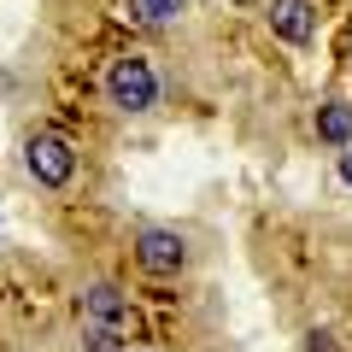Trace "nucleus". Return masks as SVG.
<instances>
[{
    "instance_id": "nucleus-3",
    "label": "nucleus",
    "mask_w": 352,
    "mask_h": 352,
    "mask_svg": "<svg viewBox=\"0 0 352 352\" xmlns=\"http://www.w3.org/2000/svg\"><path fill=\"white\" fill-rule=\"evenodd\" d=\"M24 170L30 182H41V188H65L76 176V147L65 135H53V129H36V135L24 141Z\"/></svg>"
},
{
    "instance_id": "nucleus-2",
    "label": "nucleus",
    "mask_w": 352,
    "mask_h": 352,
    "mask_svg": "<svg viewBox=\"0 0 352 352\" xmlns=\"http://www.w3.org/2000/svg\"><path fill=\"white\" fill-rule=\"evenodd\" d=\"M135 264L153 282H176L188 270V235H182V229H164V223L135 229Z\"/></svg>"
},
{
    "instance_id": "nucleus-8",
    "label": "nucleus",
    "mask_w": 352,
    "mask_h": 352,
    "mask_svg": "<svg viewBox=\"0 0 352 352\" xmlns=\"http://www.w3.org/2000/svg\"><path fill=\"white\" fill-rule=\"evenodd\" d=\"M82 352H129V340H124V329H94V323H82Z\"/></svg>"
},
{
    "instance_id": "nucleus-7",
    "label": "nucleus",
    "mask_w": 352,
    "mask_h": 352,
    "mask_svg": "<svg viewBox=\"0 0 352 352\" xmlns=\"http://www.w3.org/2000/svg\"><path fill=\"white\" fill-rule=\"evenodd\" d=\"M182 12H188V0H129V18L141 24H176Z\"/></svg>"
},
{
    "instance_id": "nucleus-11",
    "label": "nucleus",
    "mask_w": 352,
    "mask_h": 352,
    "mask_svg": "<svg viewBox=\"0 0 352 352\" xmlns=\"http://www.w3.org/2000/svg\"><path fill=\"white\" fill-rule=\"evenodd\" d=\"M235 6H252V0H235Z\"/></svg>"
},
{
    "instance_id": "nucleus-9",
    "label": "nucleus",
    "mask_w": 352,
    "mask_h": 352,
    "mask_svg": "<svg viewBox=\"0 0 352 352\" xmlns=\"http://www.w3.org/2000/svg\"><path fill=\"white\" fill-rule=\"evenodd\" d=\"M305 352H335V335H329V329H311V335H305Z\"/></svg>"
},
{
    "instance_id": "nucleus-5",
    "label": "nucleus",
    "mask_w": 352,
    "mask_h": 352,
    "mask_svg": "<svg viewBox=\"0 0 352 352\" xmlns=\"http://www.w3.org/2000/svg\"><path fill=\"white\" fill-rule=\"evenodd\" d=\"M264 18H270V36L288 41V47H311L317 41V6L311 0H270Z\"/></svg>"
},
{
    "instance_id": "nucleus-6",
    "label": "nucleus",
    "mask_w": 352,
    "mask_h": 352,
    "mask_svg": "<svg viewBox=\"0 0 352 352\" xmlns=\"http://www.w3.org/2000/svg\"><path fill=\"white\" fill-rule=\"evenodd\" d=\"M311 135L323 141V147H352V100H323L311 118Z\"/></svg>"
},
{
    "instance_id": "nucleus-4",
    "label": "nucleus",
    "mask_w": 352,
    "mask_h": 352,
    "mask_svg": "<svg viewBox=\"0 0 352 352\" xmlns=\"http://www.w3.org/2000/svg\"><path fill=\"white\" fill-rule=\"evenodd\" d=\"M76 311L94 329H129V294L118 288V282H88V288L76 294Z\"/></svg>"
},
{
    "instance_id": "nucleus-10",
    "label": "nucleus",
    "mask_w": 352,
    "mask_h": 352,
    "mask_svg": "<svg viewBox=\"0 0 352 352\" xmlns=\"http://www.w3.org/2000/svg\"><path fill=\"white\" fill-rule=\"evenodd\" d=\"M335 164H340V182L352 188V147H340V153H335Z\"/></svg>"
},
{
    "instance_id": "nucleus-1",
    "label": "nucleus",
    "mask_w": 352,
    "mask_h": 352,
    "mask_svg": "<svg viewBox=\"0 0 352 352\" xmlns=\"http://www.w3.org/2000/svg\"><path fill=\"white\" fill-rule=\"evenodd\" d=\"M159 94H164V82H159V71H153L147 53H118V59L106 65V100H112L118 112L141 118V112L159 106Z\"/></svg>"
}]
</instances>
